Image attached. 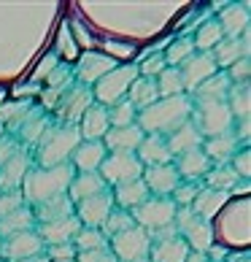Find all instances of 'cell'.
Masks as SVG:
<instances>
[{"label": "cell", "mask_w": 251, "mask_h": 262, "mask_svg": "<svg viewBox=\"0 0 251 262\" xmlns=\"http://www.w3.org/2000/svg\"><path fill=\"white\" fill-rule=\"evenodd\" d=\"M192 116V100L184 95H176V98H159L157 103H151L149 108H143L138 114L141 130H149L151 135L159 133H173L176 127H181L184 122H189Z\"/></svg>", "instance_id": "1"}, {"label": "cell", "mask_w": 251, "mask_h": 262, "mask_svg": "<svg viewBox=\"0 0 251 262\" xmlns=\"http://www.w3.org/2000/svg\"><path fill=\"white\" fill-rule=\"evenodd\" d=\"M73 176H76V170L71 162H62L57 168H35L22 181V187H25L22 198L25 203L38 206V203L49 200L54 195H65V187H71Z\"/></svg>", "instance_id": "2"}, {"label": "cell", "mask_w": 251, "mask_h": 262, "mask_svg": "<svg viewBox=\"0 0 251 262\" xmlns=\"http://www.w3.org/2000/svg\"><path fill=\"white\" fill-rule=\"evenodd\" d=\"M79 143H81V133L76 124L52 127L38 143V165L41 168H57V165L67 162Z\"/></svg>", "instance_id": "3"}, {"label": "cell", "mask_w": 251, "mask_h": 262, "mask_svg": "<svg viewBox=\"0 0 251 262\" xmlns=\"http://www.w3.org/2000/svg\"><path fill=\"white\" fill-rule=\"evenodd\" d=\"M135 79H138V65L135 62L117 65L111 73H105L103 79L95 84L92 98L98 100V105H103V108H111V105H117L119 100H124V95H127L130 84Z\"/></svg>", "instance_id": "4"}, {"label": "cell", "mask_w": 251, "mask_h": 262, "mask_svg": "<svg viewBox=\"0 0 251 262\" xmlns=\"http://www.w3.org/2000/svg\"><path fill=\"white\" fill-rule=\"evenodd\" d=\"M176 211H178V206L170 198H146L130 213H132V222H138V227L157 232V230L170 227L176 222Z\"/></svg>", "instance_id": "5"}, {"label": "cell", "mask_w": 251, "mask_h": 262, "mask_svg": "<svg viewBox=\"0 0 251 262\" xmlns=\"http://www.w3.org/2000/svg\"><path fill=\"white\" fill-rule=\"evenodd\" d=\"M149 249H151V235L149 230H143L138 225L127 227L124 232L111 238V254L117 257V262H143L149 257Z\"/></svg>", "instance_id": "6"}, {"label": "cell", "mask_w": 251, "mask_h": 262, "mask_svg": "<svg viewBox=\"0 0 251 262\" xmlns=\"http://www.w3.org/2000/svg\"><path fill=\"white\" fill-rule=\"evenodd\" d=\"M176 222H178L181 238L187 241V246H195V251H200V254H206L214 246V227H211V222L200 219L192 208H178Z\"/></svg>", "instance_id": "7"}, {"label": "cell", "mask_w": 251, "mask_h": 262, "mask_svg": "<svg viewBox=\"0 0 251 262\" xmlns=\"http://www.w3.org/2000/svg\"><path fill=\"white\" fill-rule=\"evenodd\" d=\"M143 176V165L132 151H113L100 165V179L108 184H124Z\"/></svg>", "instance_id": "8"}, {"label": "cell", "mask_w": 251, "mask_h": 262, "mask_svg": "<svg viewBox=\"0 0 251 262\" xmlns=\"http://www.w3.org/2000/svg\"><path fill=\"white\" fill-rule=\"evenodd\" d=\"M149 254H151V262H187L189 246L178 235V230L170 225V227L157 230V241L149 249Z\"/></svg>", "instance_id": "9"}, {"label": "cell", "mask_w": 251, "mask_h": 262, "mask_svg": "<svg viewBox=\"0 0 251 262\" xmlns=\"http://www.w3.org/2000/svg\"><path fill=\"white\" fill-rule=\"evenodd\" d=\"M195 127L200 130V135H224L233 127V111H230L227 103H202L197 105V124Z\"/></svg>", "instance_id": "10"}, {"label": "cell", "mask_w": 251, "mask_h": 262, "mask_svg": "<svg viewBox=\"0 0 251 262\" xmlns=\"http://www.w3.org/2000/svg\"><path fill=\"white\" fill-rule=\"evenodd\" d=\"M113 208H117V206H113V192L111 189H103V192H98V195L81 200L79 206H76L73 216L79 219L81 225H86L89 230H98V227H103V222L108 219V213Z\"/></svg>", "instance_id": "11"}, {"label": "cell", "mask_w": 251, "mask_h": 262, "mask_svg": "<svg viewBox=\"0 0 251 262\" xmlns=\"http://www.w3.org/2000/svg\"><path fill=\"white\" fill-rule=\"evenodd\" d=\"M117 62L111 60L108 54L103 52H86V54H79L76 60V68H73V76L79 79L81 86H89V84H98L105 73H111Z\"/></svg>", "instance_id": "12"}, {"label": "cell", "mask_w": 251, "mask_h": 262, "mask_svg": "<svg viewBox=\"0 0 251 262\" xmlns=\"http://www.w3.org/2000/svg\"><path fill=\"white\" fill-rule=\"evenodd\" d=\"M219 68L214 62V57L200 52V54H192L184 65H178V76H181V84H184V90L195 92L202 81H208L211 76H216Z\"/></svg>", "instance_id": "13"}, {"label": "cell", "mask_w": 251, "mask_h": 262, "mask_svg": "<svg viewBox=\"0 0 251 262\" xmlns=\"http://www.w3.org/2000/svg\"><path fill=\"white\" fill-rule=\"evenodd\" d=\"M92 90L89 86H81V84H76L71 86L65 95H62V100L57 103V119H62L65 124H76L84 116V111L92 105Z\"/></svg>", "instance_id": "14"}, {"label": "cell", "mask_w": 251, "mask_h": 262, "mask_svg": "<svg viewBox=\"0 0 251 262\" xmlns=\"http://www.w3.org/2000/svg\"><path fill=\"white\" fill-rule=\"evenodd\" d=\"M41 249H43V241L38 238V232L25 230V232H16V235L6 238L3 246H0V254L6 259H11V262H22L27 257L41 254Z\"/></svg>", "instance_id": "15"}, {"label": "cell", "mask_w": 251, "mask_h": 262, "mask_svg": "<svg viewBox=\"0 0 251 262\" xmlns=\"http://www.w3.org/2000/svg\"><path fill=\"white\" fill-rule=\"evenodd\" d=\"M30 151L19 149L11 160L0 165V192H19L27 170H30Z\"/></svg>", "instance_id": "16"}, {"label": "cell", "mask_w": 251, "mask_h": 262, "mask_svg": "<svg viewBox=\"0 0 251 262\" xmlns=\"http://www.w3.org/2000/svg\"><path fill=\"white\" fill-rule=\"evenodd\" d=\"M143 184L149 187V192H157V198H168L181 184V176L173 165H151L143 168Z\"/></svg>", "instance_id": "17"}, {"label": "cell", "mask_w": 251, "mask_h": 262, "mask_svg": "<svg viewBox=\"0 0 251 262\" xmlns=\"http://www.w3.org/2000/svg\"><path fill=\"white\" fill-rule=\"evenodd\" d=\"M105 154L108 151H105L103 141H84L71 154V165H73V170H79V173H98L103 160H105Z\"/></svg>", "instance_id": "18"}, {"label": "cell", "mask_w": 251, "mask_h": 262, "mask_svg": "<svg viewBox=\"0 0 251 262\" xmlns=\"http://www.w3.org/2000/svg\"><path fill=\"white\" fill-rule=\"evenodd\" d=\"M76 127H79L81 138H86V141H98V138H103V135L111 130L108 108H103V105L92 103L89 108L84 111V116L79 119V124H76Z\"/></svg>", "instance_id": "19"}, {"label": "cell", "mask_w": 251, "mask_h": 262, "mask_svg": "<svg viewBox=\"0 0 251 262\" xmlns=\"http://www.w3.org/2000/svg\"><path fill=\"white\" fill-rule=\"evenodd\" d=\"M103 138H105L103 141L105 151L111 149V154L113 151H132L135 154V149L141 146V141L146 138V135H143V130L138 124H130V127H111Z\"/></svg>", "instance_id": "20"}, {"label": "cell", "mask_w": 251, "mask_h": 262, "mask_svg": "<svg viewBox=\"0 0 251 262\" xmlns=\"http://www.w3.org/2000/svg\"><path fill=\"white\" fill-rule=\"evenodd\" d=\"M81 230V222L76 216H65V219H54V222H46V225L38 227V238L41 241H49L52 246L57 244H67L79 235Z\"/></svg>", "instance_id": "21"}, {"label": "cell", "mask_w": 251, "mask_h": 262, "mask_svg": "<svg viewBox=\"0 0 251 262\" xmlns=\"http://www.w3.org/2000/svg\"><path fill=\"white\" fill-rule=\"evenodd\" d=\"M211 57H214L216 68H230V65H235L238 60L248 57V30L240 38H224L221 43H216Z\"/></svg>", "instance_id": "22"}, {"label": "cell", "mask_w": 251, "mask_h": 262, "mask_svg": "<svg viewBox=\"0 0 251 262\" xmlns=\"http://www.w3.org/2000/svg\"><path fill=\"white\" fill-rule=\"evenodd\" d=\"M216 22L221 25V33L224 38H238V33L243 35L248 30V6L246 3H230L224 6V11L219 14Z\"/></svg>", "instance_id": "23"}, {"label": "cell", "mask_w": 251, "mask_h": 262, "mask_svg": "<svg viewBox=\"0 0 251 262\" xmlns=\"http://www.w3.org/2000/svg\"><path fill=\"white\" fill-rule=\"evenodd\" d=\"M200 141H202V135H200V130L195 127V122H192V119L184 122L181 127H176L165 138L170 154H184L189 149H200Z\"/></svg>", "instance_id": "24"}, {"label": "cell", "mask_w": 251, "mask_h": 262, "mask_svg": "<svg viewBox=\"0 0 251 262\" xmlns=\"http://www.w3.org/2000/svg\"><path fill=\"white\" fill-rule=\"evenodd\" d=\"M135 151H138L135 157L141 160V165L149 162V168L151 165H170V160H173V154L168 151V143L162 135H149V138H143L141 146Z\"/></svg>", "instance_id": "25"}, {"label": "cell", "mask_w": 251, "mask_h": 262, "mask_svg": "<svg viewBox=\"0 0 251 262\" xmlns=\"http://www.w3.org/2000/svg\"><path fill=\"white\" fill-rule=\"evenodd\" d=\"M149 195H151V192H149L146 184H143V179H132V181L117 184L113 203H119V208H124V211H132V208H138Z\"/></svg>", "instance_id": "26"}, {"label": "cell", "mask_w": 251, "mask_h": 262, "mask_svg": "<svg viewBox=\"0 0 251 262\" xmlns=\"http://www.w3.org/2000/svg\"><path fill=\"white\" fill-rule=\"evenodd\" d=\"M33 216L41 219V225L46 222H54V219H65V216H73V200L67 195H54L49 200L38 203L33 208Z\"/></svg>", "instance_id": "27"}, {"label": "cell", "mask_w": 251, "mask_h": 262, "mask_svg": "<svg viewBox=\"0 0 251 262\" xmlns=\"http://www.w3.org/2000/svg\"><path fill=\"white\" fill-rule=\"evenodd\" d=\"M173 168H176L178 176H184V179H200L211 170V160L206 157L202 149H189L184 154H178V162L173 165Z\"/></svg>", "instance_id": "28"}, {"label": "cell", "mask_w": 251, "mask_h": 262, "mask_svg": "<svg viewBox=\"0 0 251 262\" xmlns=\"http://www.w3.org/2000/svg\"><path fill=\"white\" fill-rule=\"evenodd\" d=\"M49 130H52V119H49V114H43V111H30L25 116V122L19 124V135H22V141L27 146L41 143V138Z\"/></svg>", "instance_id": "29"}, {"label": "cell", "mask_w": 251, "mask_h": 262, "mask_svg": "<svg viewBox=\"0 0 251 262\" xmlns=\"http://www.w3.org/2000/svg\"><path fill=\"white\" fill-rule=\"evenodd\" d=\"M230 86H233V81L227 79V73H216L211 76L208 81H202L197 90H195V98H197V105L202 103H224Z\"/></svg>", "instance_id": "30"}, {"label": "cell", "mask_w": 251, "mask_h": 262, "mask_svg": "<svg viewBox=\"0 0 251 262\" xmlns=\"http://www.w3.org/2000/svg\"><path fill=\"white\" fill-rule=\"evenodd\" d=\"M105 189V181L100 179V173H76L73 181H71V200L76 203H81L86 198H92V195H98V192Z\"/></svg>", "instance_id": "31"}, {"label": "cell", "mask_w": 251, "mask_h": 262, "mask_svg": "<svg viewBox=\"0 0 251 262\" xmlns=\"http://www.w3.org/2000/svg\"><path fill=\"white\" fill-rule=\"evenodd\" d=\"M224 203H227V195H224V192H214V189H200L197 192V198L195 200H192V211H195L197 213V216L200 219H214L216 216V213L221 211V206H224Z\"/></svg>", "instance_id": "32"}, {"label": "cell", "mask_w": 251, "mask_h": 262, "mask_svg": "<svg viewBox=\"0 0 251 262\" xmlns=\"http://www.w3.org/2000/svg\"><path fill=\"white\" fill-rule=\"evenodd\" d=\"M206 157L208 160H216V162H230L238 154V135H230V133H224V135H216V138H211V141H206Z\"/></svg>", "instance_id": "33"}, {"label": "cell", "mask_w": 251, "mask_h": 262, "mask_svg": "<svg viewBox=\"0 0 251 262\" xmlns=\"http://www.w3.org/2000/svg\"><path fill=\"white\" fill-rule=\"evenodd\" d=\"M130 103L135 105V108H149L151 103L159 100V92H157V81L154 79H143V76H138L132 84H130Z\"/></svg>", "instance_id": "34"}, {"label": "cell", "mask_w": 251, "mask_h": 262, "mask_svg": "<svg viewBox=\"0 0 251 262\" xmlns=\"http://www.w3.org/2000/svg\"><path fill=\"white\" fill-rule=\"evenodd\" d=\"M33 111V100H3L0 103V127L19 130L25 116Z\"/></svg>", "instance_id": "35"}, {"label": "cell", "mask_w": 251, "mask_h": 262, "mask_svg": "<svg viewBox=\"0 0 251 262\" xmlns=\"http://www.w3.org/2000/svg\"><path fill=\"white\" fill-rule=\"evenodd\" d=\"M224 41V33H221V25L216 22V19H206V22H200L197 25V30H195V38H192V43H195V49L200 52H211L216 43Z\"/></svg>", "instance_id": "36"}, {"label": "cell", "mask_w": 251, "mask_h": 262, "mask_svg": "<svg viewBox=\"0 0 251 262\" xmlns=\"http://www.w3.org/2000/svg\"><path fill=\"white\" fill-rule=\"evenodd\" d=\"M33 222H35L33 208H27V206L16 208L14 213H8V216L0 219V238H11V235H16V232L30 230V227H33Z\"/></svg>", "instance_id": "37"}, {"label": "cell", "mask_w": 251, "mask_h": 262, "mask_svg": "<svg viewBox=\"0 0 251 262\" xmlns=\"http://www.w3.org/2000/svg\"><path fill=\"white\" fill-rule=\"evenodd\" d=\"M54 46H57L54 54H57V57H62V62H65V65H71V62L79 60V52H81V49L76 46L73 35H71V25H67V22H62V25H60Z\"/></svg>", "instance_id": "38"}, {"label": "cell", "mask_w": 251, "mask_h": 262, "mask_svg": "<svg viewBox=\"0 0 251 262\" xmlns=\"http://www.w3.org/2000/svg\"><path fill=\"white\" fill-rule=\"evenodd\" d=\"M206 184H208V189H214V192H224V195H227V192L230 189H235V184H238V173L233 170V168H230V165H219V168L216 170H208L206 173Z\"/></svg>", "instance_id": "39"}, {"label": "cell", "mask_w": 251, "mask_h": 262, "mask_svg": "<svg viewBox=\"0 0 251 262\" xmlns=\"http://www.w3.org/2000/svg\"><path fill=\"white\" fill-rule=\"evenodd\" d=\"M192 54H195V43H192V38L178 35L176 41L168 46V52H165V65L168 68H178V65H184Z\"/></svg>", "instance_id": "40"}, {"label": "cell", "mask_w": 251, "mask_h": 262, "mask_svg": "<svg viewBox=\"0 0 251 262\" xmlns=\"http://www.w3.org/2000/svg\"><path fill=\"white\" fill-rule=\"evenodd\" d=\"M157 92L159 98H176V95L184 92V84H181V76H178V68H165L157 79Z\"/></svg>", "instance_id": "41"}, {"label": "cell", "mask_w": 251, "mask_h": 262, "mask_svg": "<svg viewBox=\"0 0 251 262\" xmlns=\"http://www.w3.org/2000/svg\"><path fill=\"white\" fill-rule=\"evenodd\" d=\"M135 222H132V213L130 211H124V208H113L108 213V219L103 222V235L105 238H113V235H119V232H124L127 227H132Z\"/></svg>", "instance_id": "42"}, {"label": "cell", "mask_w": 251, "mask_h": 262, "mask_svg": "<svg viewBox=\"0 0 251 262\" xmlns=\"http://www.w3.org/2000/svg\"><path fill=\"white\" fill-rule=\"evenodd\" d=\"M230 98V111H233V116H238L240 122L248 119V84H233L227 92Z\"/></svg>", "instance_id": "43"}, {"label": "cell", "mask_w": 251, "mask_h": 262, "mask_svg": "<svg viewBox=\"0 0 251 262\" xmlns=\"http://www.w3.org/2000/svg\"><path fill=\"white\" fill-rule=\"evenodd\" d=\"M135 119H138V108L130 100H119L117 105L108 108L111 127H130V124H135Z\"/></svg>", "instance_id": "44"}, {"label": "cell", "mask_w": 251, "mask_h": 262, "mask_svg": "<svg viewBox=\"0 0 251 262\" xmlns=\"http://www.w3.org/2000/svg\"><path fill=\"white\" fill-rule=\"evenodd\" d=\"M76 246L79 251H105L108 249V238L103 235L100 230H79V235H76Z\"/></svg>", "instance_id": "45"}, {"label": "cell", "mask_w": 251, "mask_h": 262, "mask_svg": "<svg viewBox=\"0 0 251 262\" xmlns=\"http://www.w3.org/2000/svg\"><path fill=\"white\" fill-rule=\"evenodd\" d=\"M67 84H73V65H65V62H60L43 79V86H67Z\"/></svg>", "instance_id": "46"}, {"label": "cell", "mask_w": 251, "mask_h": 262, "mask_svg": "<svg viewBox=\"0 0 251 262\" xmlns=\"http://www.w3.org/2000/svg\"><path fill=\"white\" fill-rule=\"evenodd\" d=\"M165 68L168 65H165V57L162 54H149L146 60L138 65V76H143V79H154V76H159Z\"/></svg>", "instance_id": "47"}, {"label": "cell", "mask_w": 251, "mask_h": 262, "mask_svg": "<svg viewBox=\"0 0 251 262\" xmlns=\"http://www.w3.org/2000/svg\"><path fill=\"white\" fill-rule=\"evenodd\" d=\"M60 65V57H57L54 52H49V54H43V60L35 65V71H33V76H30V81H35V84H41L46 76H49L54 68Z\"/></svg>", "instance_id": "48"}, {"label": "cell", "mask_w": 251, "mask_h": 262, "mask_svg": "<svg viewBox=\"0 0 251 262\" xmlns=\"http://www.w3.org/2000/svg\"><path fill=\"white\" fill-rule=\"evenodd\" d=\"M73 84H67V86H43L41 95H38V100H41L43 108H57V103L62 100V95L71 90Z\"/></svg>", "instance_id": "49"}, {"label": "cell", "mask_w": 251, "mask_h": 262, "mask_svg": "<svg viewBox=\"0 0 251 262\" xmlns=\"http://www.w3.org/2000/svg\"><path fill=\"white\" fill-rule=\"evenodd\" d=\"M103 46H105V54H108L113 62L117 60H130V57L135 54V46L124 43V41H105Z\"/></svg>", "instance_id": "50"}, {"label": "cell", "mask_w": 251, "mask_h": 262, "mask_svg": "<svg viewBox=\"0 0 251 262\" xmlns=\"http://www.w3.org/2000/svg\"><path fill=\"white\" fill-rule=\"evenodd\" d=\"M197 187H195V184H178V187L176 189H173V203H176V206H181V208H189L192 206V200H195L197 198Z\"/></svg>", "instance_id": "51"}, {"label": "cell", "mask_w": 251, "mask_h": 262, "mask_svg": "<svg viewBox=\"0 0 251 262\" xmlns=\"http://www.w3.org/2000/svg\"><path fill=\"white\" fill-rule=\"evenodd\" d=\"M22 192H0V219L8 216V213H14L16 208H22Z\"/></svg>", "instance_id": "52"}, {"label": "cell", "mask_w": 251, "mask_h": 262, "mask_svg": "<svg viewBox=\"0 0 251 262\" xmlns=\"http://www.w3.org/2000/svg\"><path fill=\"white\" fill-rule=\"evenodd\" d=\"M248 76H251V62H248V57L238 60L235 65H230L227 79L233 81V84H248Z\"/></svg>", "instance_id": "53"}, {"label": "cell", "mask_w": 251, "mask_h": 262, "mask_svg": "<svg viewBox=\"0 0 251 262\" xmlns=\"http://www.w3.org/2000/svg\"><path fill=\"white\" fill-rule=\"evenodd\" d=\"M41 90H43L41 84H35V81H25V84L11 86V95H14L16 100H30V98H38V95H41Z\"/></svg>", "instance_id": "54"}, {"label": "cell", "mask_w": 251, "mask_h": 262, "mask_svg": "<svg viewBox=\"0 0 251 262\" xmlns=\"http://www.w3.org/2000/svg\"><path fill=\"white\" fill-rule=\"evenodd\" d=\"M71 35H73V41H76V46H79V49H84V46H86V49L92 52V43H95V41H92V33L86 30L81 22H73V25H71Z\"/></svg>", "instance_id": "55"}, {"label": "cell", "mask_w": 251, "mask_h": 262, "mask_svg": "<svg viewBox=\"0 0 251 262\" xmlns=\"http://www.w3.org/2000/svg\"><path fill=\"white\" fill-rule=\"evenodd\" d=\"M19 149H22V143H19L16 138H11V135H3V138H0V165L11 160Z\"/></svg>", "instance_id": "56"}, {"label": "cell", "mask_w": 251, "mask_h": 262, "mask_svg": "<svg viewBox=\"0 0 251 262\" xmlns=\"http://www.w3.org/2000/svg\"><path fill=\"white\" fill-rule=\"evenodd\" d=\"M76 262H117L111 249L105 251H76Z\"/></svg>", "instance_id": "57"}, {"label": "cell", "mask_w": 251, "mask_h": 262, "mask_svg": "<svg viewBox=\"0 0 251 262\" xmlns=\"http://www.w3.org/2000/svg\"><path fill=\"white\" fill-rule=\"evenodd\" d=\"M230 168H233L235 173H238V176L240 179H248V146H243V149H240V154H235V157H233V165H230Z\"/></svg>", "instance_id": "58"}, {"label": "cell", "mask_w": 251, "mask_h": 262, "mask_svg": "<svg viewBox=\"0 0 251 262\" xmlns=\"http://www.w3.org/2000/svg\"><path fill=\"white\" fill-rule=\"evenodd\" d=\"M49 259H76V246L71 244H57L49 249V254H46Z\"/></svg>", "instance_id": "59"}, {"label": "cell", "mask_w": 251, "mask_h": 262, "mask_svg": "<svg viewBox=\"0 0 251 262\" xmlns=\"http://www.w3.org/2000/svg\"><path fill=\"white\" fill-rule=\"evenodd\" d=\"M22 262H52V259H49V257H46L43 251H41V254H35V257H27V259H22Z\"/></svg>", "instance_id": "60"}, {"label": "cell", "mask_w": 251, "mask_h": 262, "mask_svg": "<svg viewBox=\"0 0 251 262\" xmlns=\"http://www.w3.org/2000/svg\"><path fill=\"white\" fill-rule=\"evenodd\" d=\"M187 262H206V254H200V251H195V254H187Z\"/></svg>", "instance_id": "61"}, {"label": "cell", "mask_w": 251, "mask_h": 262, "mask_svg": "<svg viewBox=\"0 0 251 262\" xmlns=\"http://www.w3.org/2000/svg\"><path fill=\"white\" fill-rule=\"evenodd\" d=\"M6 95H8V90H6V86H0V103L6 100Z\"/></svg>", "instance_id": "62"}, {"label": "cell", "mask_w": 251, "mask_h": 262, "mask_svg": "<svg viewBox=\"0 0 251 262\" xmlns=\"http://www.w3.org/2000/svg\"><path fill=\"white\" fill-rule=\"evenodd\" d=\"M52 262H76V259H52Z\"/></svg>", "instance_id": "63"}, {"label": "cell", "mask_w": 251, "mask_h": 262, "mask_svg": "<svg viewBox=\"0 0 251 262\" xmlns=\"http://www.w3.org/2000/svg\"><path fill=\"white\" fill-rule=\"evenodd\" d=\"M3 135H6V133H3V127H0V138H3Z\"/></svg>", "instance_id": "64"}]
</instances>
